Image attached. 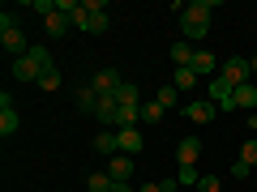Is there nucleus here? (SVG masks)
<instances>
[{"mask_svg":"<svg viewBox=\"0 0 257 192\" xmlns=\"http://www.w3.org/2000/svg\"><path fill=\"white\" fill-rule=\"evenodd\" d=\"M111 26V18H107V9L103 13H90V22H86V30H90V34H103V30Z\"/></svg>","mask_w":257,"mask_h":192,"instance_id":"25","label":"nucleus"},{"mask_svg":"<svg viewBox=\"0 0 257 192\" xmlns=\"http://www.w3.org/2000/svg\"><path fill=\"white\" fill-rule=\"evenodd\" d=\"M163 116H167V111L159 107L155 98H150V102H142V124H159V120H163Z\"/></svg>","mask_w":257,"mask_h":192,"instance_id":"22","label":"nucleus"},{"mask_svg":"<svg viewBox=\"0 0 257 192\" xmlns=\"http://www.w3.org/2000/svg\"><path fill=\"white\" fill-rule=\"evenodd\" d=\"M214 111H219V107H214L210 98H197V102H189V107H184V116H189L193 124H210V120H214Z\"/></svg>","mask_w":257,"mask_h":192,"instance_id":"8","label":"nucleus"},{"mask_svg":"<svg viewBox=\"0 0 257 192\" xmlns=\"http://www.w3.org/2000/svg\"><path fill=\"white\" fill-rule=\"evenodd\" d=\"M39 86H43V90H60V68H47V73L39 77Z\"/></svg>","mask_w":257,"mask_h":192,"instance_id":"27","label":"nucleus"},{"mask_svg":"<svg viewBox=\"0 0 257 192\" xmlns=\"http://www.w3.org/2000/svg\"><path fill=\"white\" fill-rule=\"evenodd\" d=\"M197 82H202V77L193 73V68H176V77H172V86H176V90H193Z\"/></svg>","mask_w":257,"mask_h":192,"instance_id":"21","label":"nucleus"},{"mask_svg":"<svg viewBox=\"0 0 257 192\" xmlns=\"http://www.w3.org/2000/svg\"><path fill=\"white\" fill-rule=\"evenodd\" d=\"M111 192H138V188H128V184H116V188H111Z\"/></svg>","mask_w":257,"mask_h":192,"instance_id":"31","label":"nucleus"},{"mask_svg":"<svg viewBox=\"0 0 257 192\" xmlns=\"http://www.w3.org/2000/svg\"><path fill=\"white\" fill-rule=\"evenodd\" d=\"M13 77H18V82H35V86H39L43 68H39V64L30 60V56H22V60H13Z\"/></svg>","mask_w":257,"mask_h":192,"instance_id":"12","label":"nucleus"},{"mask_svg":"<svg viewBox=\"0 0 257 192\" xmlns=\"http://www.w3.org/2000/svg\"><path fill=\"white\" fill-rule=\"evenodd\" d=\"M5 26H22V18L13 9H5V13H0V30H5Z\"/></svg>","mask_w":257,"mask_h":192,"instance_id":"29","label":"nucleus"},{"mask_svg":"<svg viewBox=\"0 0 257 192\" xmlns=\"http://www.w3.org/2000/svg\"><path fill=\"white\" fill-rule=\"evenodd\" d=\"M248 128H257V116H248Z\"/></svg>","mask_w":257,"mask_h":192,"instance_id":"32","label":"nucleus"},{"mask_svg":"<svg viewBox=\"0 0 257 192\" xmlns=\"http://www.w3.org/2000/svg\"><path fill=\"white\" fill-rule=\"evenodd\" d=\"M138 192H163V184H142Z\"/></svg>","mask_w":257,"mask_h":192,"instance_id":"30","label":"nucleus"},{"mask_svg":"<svg viewBox=\"0 0 257 192\" xmlns=\"http://www.w3.org/2000/svg\"><path fill=\"white\" fill-rule=\"evenodd\" d=\"M94 150H99V154H107V158H116V150H120V137H116V128H103L99 137H94Z\"/></svg>","mask_w":257,"mask_h":192,"instance_id":"15","label":"nucleus"},{"mask_svg":"<svg viewBox=\"0 0 257 192\" xmlns=\"http://www.w3.org/2000/svg\"><path fill=\"white\" fill-rule=\"evenodd\" d=\"M0 47H5L13 60H22V56L30 52V43L22 38V26H5V30H0Z\"/></svg>","mask_w":257,"mask_h":192,"instance_id":"3","label":"nucleus"},{"mask_svg":"<svg viewBox=\"0 0 257 192\" xmlns=\"http://www.w3.org/2000/svg\"><path fill=\"white\" fill-rule=\"evenodd\" d=\"M219 77H227L231 86H248V82H253V60H244V56H231V60H223Z\"/></svg>","mask_w":257,"mask_h":192,"instance_id":"2","label":"nucleus"},{"mask_svg":"<svg viewBox=\"0 0 257 192\" xmlns=\"http://www.w3.org/2000/svg\"><path fill=\"white\" fill-rule=\"evenodd\" d=\"M86 188H90V192H111V188H116V180H111L107 171H94L90 180H86Z\"/></svg>","mask_w":257,"mask_h":192,"instance_id":"19","label":"nucleus"},{"mask_svg":"<svg viewBox=\"0 0 257 192\" xmlns=\"http://www.w3.org/2000/svg\"><path fill=\"white\" fill-rule=\"evenodd\" d=\"M253 86H257V82H253Z\"/></svg>","mask_w":257,"mask_h":192,"instance_id":"34","label":"nucleus"},{"mask_svg":"<svg viewBox=\"0 0 257 192\" xmlns=\"http://www.w3.org/2000/svg\"><path fill=\"white\" fill-rule=\"evenodd\" d=\"M155 102H159V107H163V111H172L176 102H180V90H176L172 82H167V86H159V94H155Z\"/></svg>","mask_w":257,"mask_h":192,"instance_id":"17","label":"nucleus"},{"mask_svg":"<svg viewBox=\"0 0 257 192\" xmlns=\"http://www.w3.org/2000/svg\"><path fill=\"white\" fill-rule=\"evenodd\" d=\"M176 184H180V188H197V184H202V171H197V166H180V175H176Z\"/></svg>","mask_w":257,"mask_h":192,"instance_id":"24","label":"nucleus"},{"mask_svg":"<svg viewBox=\"0 0 257 192\" xmlns=\"http://www.w3.org/2000/svg\"><path fill=\"white\" fill-rule=\"evenodd\" d=\"M116 137H120V154H128V158L138 154V150H146V141H142V128H120Z\"/></svg>","mask_w":257,"mask_h":192,"instance_id":"11","label":"nucleus"},{"mask_svg":"<svg viewBox=\"0 0 257 192\" xmlns=\"http://www.w3.org/2000/svg\"><path fill=\"white\" fill-rule=\"evenodd\" d=\"M210 13H214L210 0H193V4H184V13H180L184 43H202V38H206V30H210Z\"/></svg>","mask_w":257,"mask_h":192,"instance_id":"1","label":"nucleus"},{"mask_svg":"<svg viewBox=\"0 0 257 192\" xmlns=\"http://www.w3.org/2000/svg\"><path fill=\"white\" fill-rule=\"evenodd\" d=\"M176 158H180V166H197V158H202V141L184 137L180 146H176Z\"/></svg>","mask_w":257,"mask_h":192,"instance_id":"9","label":"nucleus"},{"mask_svg":"<svg viewBox=\"0 0 257 192\" xmlns=\"http://www.w3.org/2000/svg\"><path fill=\"white\" fill-rule=\"evenodd\" d=\"M219 188H223V184L214 180V175H202V184H197V192H219Z\"/></svg>","mask_w":257,"mask_h":192,"instance_id":"28","label":"nucleus"},{"mask_svg":"<svg viewBox=\"0 0 257 192\" xmlns=\"http://www.w3.org/2000/svg\"><path fill=\"white\" fill-rule=\"evenodd\" d=\"M240 162L257 166V137H248V141H244V150H240Z\"/></svg>","mask_w":257,"mask_h":192,"instance_id":"26","label":"nucleus"},{"mask_svg":"<svg viewBox=\"0 0 257 192\" xmlns=\"http://www.w3.org/2000/svg\"><path fill=\"white\" fill-rule=\"evenodd\" d=\"M94 107H99V94H94L90 86H82V90H77V111H86V116H94Z\"/></svg>","mask_w":257,"mask_h":192,"instance_id":"18","label":"nucleus"},{"mask_svg":"<svg viewBox=\"0 0 257 192\" xmlns=\"http://www.w3.org/2000/svg\"><path fill=\"white\" fill-rule=\"evenodd\" d=\"M43 26H47V34H52V38H64L73 22H69V13H60V4H56V13H52V18H43Z\"/></svg>","mask_w":257,"mask_h":192,"instance_id":"13","label":"nucleus"},{"mask_svg":"<svg viewBox=\"0 0 257 192\" xmlns=\"http://www.w3.org/2000/svg\"><path fill=\"white\" fill-rule=\"evenodd\" d=\"M193 73H197V77H210L214 73V56L210 52H197V56H193Z\"/></svg>","mask_w":257,"mask_h":192,"instance_id":"20","label":"nucleus"},{"mask_svg":"<svg viewBox=\"0 0 257 192\" xmlns=\"http://www.w3.org/2000/svg\"><path fill=\"white\" fill-rule=\"evenodd\" d=\"M120 82H124V77H120L116 68H99V73L90 77V90L103 98V94H116V90H120Z\"/></svg>","mask_w":257,"mask_h":192,"instance_id":"5","label":"nucleus"},{"mask_svg":"<svg viewBox=\"0 0 257 192\" xmlns=\"http://www.w3.org/2000/svg\"><path fill=\"white\" fill-rule=\"evenodd\" d=\"M116 111H120V98H116V94H103L99 107H94V120H99L103 128H111V124H116Z\"/></svg>","mask_w":257,"mask_h":192,"instance_id":"7","label":"nucleus"},{"mask_svg":"<svg viewBox=\"0 0 257 192\" xmlns=\"http://www.w3.org/2000/svg\"><path fill=\"white\" fill-rule=\"evenodd\" d=\"M18 132V111H13V98H9V90L0 94V137H13Z\"/></svg>","mask_w":257,"mask_h":192,"instance_id":"6","label":"nucleus"},{"mask_svg":"<svg viewBox=\"0 0 257 192\" xmlns=\"http://www.w3.org/2000/svg\"><path fill=\"white\" fill-rule=\"evenodd\" d=\"M231 107L253 116V107H257V86H253V82H248V86H236V94H231Z\"/></svg>","mask_w":257,"mask_h":192,"instance_id":"10","label":"nucleus"},{"mask_svg":"<svg viewBox=\"0 0 257 192\" xmlns=\"http://www.w3.org/2000/svg\"><path fill=\"white\" fill-rule=\"evenodd\" d=\"M116 98H120V107H142V90H138L133 82H120Z\"/></svg>","mask_w":257,"mask_h":192,"instance_id":"16","label":"nucleus"},{"mask_svg":"<svg viewBox=\"0 0 257 192\" xmlns=\"http://www.w3.org/2000/svg\"><path fill=\"white\" fill-rule=\"evenodd\" d=\"M253 77H257V56H253Z\"/></svg>","mask_w":257,"mask_h":192,"instance_id":"33","label":"nucleus"},{"mask_svg":"<svg viewBox=\"0 0 257 192\" xmlns=\"http://www.w3.org/2000/svg\"><path fill=\"white\" fill-rule=\"evenodd\" d=\"M107 175H111L116 184H124L128 175H133V158H128V154H116V158L107 162Z\"/></svg>","mask_w":257,"mask_h":192,"instance_id":"14","label":"nucleus"},{"mask_svg":"<svg viewBox=\"0 0 257 192\" xmlns=\"http://www.w3.org/2000/svg\"><path fill=\"white\" fill-rule=\"evenodd\" d=\"M206 86H210V102H214L219 111H236V107H231V94H236V86H231L227 77H214V82H206Z\"/></svg>","mask_w":257,"mask_h":192,"instance_id":"4","label":"nucleus"},{"mask_svg":"<svg viewBox=\"0 0 257 192\" xmlns=\"http://www.w3.org/2000/svg\"><path fill=\"white\" fill-rule=\"evenodd\" d=\"M26 56L39 64V68H43V73H47V68H56V60H52V52H47V47H30Z\"/></svg>","mask_w":257,"mask_h":192,"instance_id":"23","label":"nucleus"}]
</instances>
